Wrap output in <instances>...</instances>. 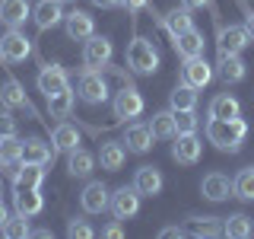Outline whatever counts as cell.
Listing matches in <instances>:
<instances>
[{
    "instance_id": "cell-1",
    "label": "cell",
    "mask_w": 254,
    "mask_h": 239,
    "mask_svg": "<svg viewBox=\"0 0 254 239\" xmlns=\"http://www.w3.org/2000/svg\"><path fill=\"white\" fill-rule=\"evenodd\" d=\"M245 137H248V124L242 118H210L206 121V140L222 153H238Z\"/></svg>"
},
{
    "instance_id": "cell-2",
    "label": "cell",
    "mask_w": 254,
    "mask_h": 239,
    "mask_svg": "<svg viewBox=\"0 0 254 239\" xmlns=\"http://www.w3.org/2000/svg\"><path fill=\"white\" fill-rule=\"evenodd\" d=\"M127 67H130L133 74H143V77L156 74V70H159V51H156V45L149 42V38L137 35L130 45H127Z\"/></svg>"
},
{
    "instance_id": "cell-3",
    "label": "cell",
    "mask_w": 254,
    "mask_h": 239,
    "mask_svg": "<svg viewBox=\"0 0 254 239\" xmlns=\"http://www.w3.org/2000/svg\"><path fill=\"white\" fill-rule=\"evenodd\" d=\"M76 93H79V99H83V102H89V106H99V102L108 99V83H105V77H102L99 70L86 67L83 74H79Z\"/></svg>"
},
{
    "instance_id": "cell-4",
    "label": "cell",
    "mask_w": 254,
    "mask_h": 239,
    "mask_svg": "<svg viewBox=\"0 0 254 239\" xmlns=\"http://www.w3.org/2000/svg\"><path fill=\"white\" fill-rule=\"evenodd\" d=\"M29 54H32V42L16 26H10V32L0 38V58L6 64H19V61H26Z\"/></svg>"
},
{
    "instance_id": "cell-5",
    "label": "cell",
    "mask_w": 254,
    "mask_h": 239,
    "mask_svg": "<svg viewBox=\"0 0 254 239\" xmlns=\"http://www.w3.org/2000/svg\"><path fill=\"white\" fill-rule=\"evenodd\" d=\"M111 54H115V48H111V38L105 35H89L86 38V48H83V64L86 67H92V70H105L108 67V61H111Z\"/></svg>"
},
{
    "instance_id": "cell-6",
    "label": "cell",
    "mask_w": 254,
    "mask_h": 239,
    "mask_svg": "<svg viewBox=\"0 0 254 239\" xmlns=\"http://www.w3.org/2000/svg\"><path fill=\"white\" fill-rule=\"evenodd\" d=\"M203 153V140L194 134H175V143H172V156L178 159L181 166H194Z\"/></svg>"
},
{
    "instance_id": "cell-7",
    "label": "cell",
    "mask_w": 254,
    "mask_h": 239,
    "mask_svg": "<svg viewBox=\"0 0 254 239\" xmlns=\"http://www.w3.org/2000/svg\"><path fill=\"white\" fill-rule=\"evenodd\" d=\"M108 207H111V214H115V220H130L133 214L140 211V191L137 188H118L115 195H111V201H108Z\"/></svg>"
},
{
    "instance_id": "cell-8",
    "label": "cell",
    "mask_w": 254,
    "mask_h": 239,
    "mask_svg": "<svg viewBox=\"0 0 254 239\" xmlns=\"http://www.w3.org/2000/svg\"><path fill=\"white\" fill-rule=\"evenodd\" d=\"M181 80H185L188 86H194V90H203V86L213 80V67L203 61V54L185 58V64H181Z\"/></svg>"
},
{
    "instance_id": "cell-9",
    "label": "cell",
    "mask_w": 254,
    "mask_h": 239,
    "mask_svg": "<svg viewBox=\"0 0 254 239\" xmlns=\"http://www.w3.org/2000/svg\"><path fill=\"white\" fill-rule=\"evenodd\" d=\"M245 61L238 58V54H229V51H219V58H216V70H213V74H216L222 83H242L245 80Z\"/></svg>"
},
{
    "instance_id": "cell-10",
    "label": "cell",
    "mask_w": 254,
    "mask_h": 239,
    "mask_svg": "<svg viewBox=\"0 0 254 239\" xmlns=\"http://www.w3.org/2000/svg\"><path fill=\"white\" fill-rule=\"evenodd\" d=\"M64 29H67V38H73V42H86L89 35H95V22L89 13L83 10H73L64 16Z\"/></svg>"
},
{
    "instance_id": "cell-11",
    "label": "cell",
    "mask_w": 254,
    "mask_h": 239,
    "mask_svg": "<svg viewBox=\"0 0 254 239\" xmlns=\"http://www.w3.org/2000/svg\"><path fill=\"white\" fill-rule=\"evenodd\" d=\"M64 16H67V13L61 10V0H38V3L32 6V19H35V26L42 29V32L45 29H54Z\"/></svg>"
},
{
    "instance_id": "cell-12",
    "label": "cell",
    "mask_w": 254,
    "mask_h": 239,
    "mask_svg": "<svg viewBox=\"0 0 254 239\" xmlns=\"http://www.w3.org/2000/svg\"><path fill=\"white\" fill-rule=\"evenodd\" d=\"M108 201H111V195L102 182H89V185L83 188V195H79V204H83L86 214H102L108 207Z\"/></svg>"
},
{
    "instance_id": "cell-13",
    "label": "cell",
    "mask_w": 254,
    "mask_h": 239,
    "mask_svg": "<svg viewBox=\"0 0 254 239\" xmlns=\"http://www.w3.org/2000/svg\"><path fill=\"white\" fill-rule=\"evenodd\" d=\"M140 112H143V96L133 86H124L115 96V118H137Z\"/></svg>"
},
{
    "instance_id": "cell-14",
    "label": "cell",
    "mask_w": 254,
    "mask_h": 239,
    "mask_svg": "<svg viewBox=\"0 0 254 239\" xmlns=\"http://www.w3.org/2000/svg\"><path fill=\"white\" fill-rule=\"evenodd\" d=\"M254 42L248 35V29L245 26H229V29H219V51H229V54H238L245 51Z\"/></svg>"
},
{
    "instance_id": "cell-15",
    "label": "cell",
    "mask_w": 254,
    "mask_h": 239,
    "mask_svg": "<svg viewBox=\"0 0 254 239\" xmlns=\"http://www.w3.org/2000/svg\"><path fill=\"white\" fill-rule=\"evenodd\" d=\"M200 191H203V198H210V201H226V198L232 195V179L222 175V172H210V175H203Z\"/></svg>"
},
{
    "instance_id": "cell-16",
    "label": "cell",
    "mask_w": 254,
    "mask_h": 239,
    "mask_svg": "<svg viewBox=\"0 0 254 239\" xmlns=\"http://www.w3.org/2000/svg\"><path fill=\"white\" fill-rule=\"evenodd\" d=\"M67 86H70V80H67V70L64 67H42L38 70V90L45 93V99L61 93V90H67Z\"/></svg>"
},
{
    "instance_id": "cell-17",
    "label": "cell",
    "mask_w": 254,
    "mask_h": 239,
    "mask_svg": "<svg viewBox=\"0 0 254 239\" xmlns=\"http://www.w3.org/2000/svg\"><path fill=\"white\" fill-rule=\"evenodd\" d=\"M13 204H16V214H22V217H35V214H42V207H45L38 188H16Z\"/></svg>"
},
{
    "instance_id": "cell-18",
    "label": "cell",
    "mask_w": 254,
    "mask_h": 239,
    "mask_svg": "<svg viewBox=\"0 0 254 239\" xmlns=\"http://www.w3.org/2000/svg\"><path fill=\"white\" fill-rule=\"evenodd\" d=\"M42 182H45V166L22 163L19 159V166H16V172H13V185L16 188H42Z\"/></svg>"
},
{
    "instance_id": "cell-19",
    "label": "cell",
    "mask_w": 254,
    "mask_h": 239,
    "mask_svg": "<svg viewBox=\"0 0 254 239\" xmlns=\"http://www.w3.org/2000/svg\"><path fill=\"white\" fill-rule=\"evenodd\" d=\"M54 153H58V150H54V147H48V143H45V140H38V137L22 140V163H38V166H48V163H54Z\"/></svg>"
},
{
    "instance_id": "cell-20",
    "label": "cell",
    "mask_w": 254,
    "mask_h": 239,
    "mask_svg": "<svg viewBox=\"0 0 254 239\" xmlns=\"http://www.w3.org/2000/svg\"><path fill=\"white\" fill-rule=\"evenodd\" d=\"M133 188L140 191V195H159L162 191V172L156 169V166H140L137 175H133Z\"/></svg>"
},
{
    "instance_id": "cell-21",
    "label": "cell",
    "mask_w": 254,
    "mask_h": 239,
    "mask_svg": "<svg viewBox=\"0 0 254 239\" xmlns=\"http://www.w3.org/2000/svg\"><path fill=\"white\" fill-rule=\"evenodd\" d=\"M29 16H32L29 0H0V19H3L6 26H16V29H19Z\"/></svg>"
},
{
    "instance_id": "cell-22",
    "label": "cell",
    "mask_w": 254,
    "mask_h": 239,
    "mask_svg": "<svg viewBox=\"0 0 254 239\" xmlns=\"http://www.w3.org/2000/svg\"><path fill=\"white\" fill-rule=\"evenodd\" d=\"M124 143L130 153H146L149 147H153V131H149V124H130L124 131Z\"/></svg>"
},
{
    "instance_id": "cell-23",
    "label": "cell",
    "mask_w": 254,
    "mask_h": 239,
    "mask_svg": "<svg viewBox=\"0 0 254 239\" xmlns=\"http://www.w3.org/2000/svg\"><path fill=\"white\" fill-rule=\"evenodd\" d=\"M92 166H95V156L89 153V150H83V147H73V150H70L67 172L73 175V179H86V175L92 172Z\"/></svg>"
},
{
    "instance_id": "cell-24",
    "label": "cell",
    "mask_w": 254,
    "mask_h": 239,
    "mask_svg": "<svg viewBox=\"0 0 254 239\" xmlns=\"http://www.w3.org/2000/svg\"><path fill=\"white\" fill-rule=\"evenodd\" d=\"M175 51H178L181 58H197V54H203V35L197 29H188V32H181V35H175Z\"/></svg>"
},
{
    "instance_id": "cell-25",
    "label": "cell",
    "mask_w": 254,
    "mask_h": 239,
    "mask_svg": "<svg viewBox=\"0 0 254 239\" xmlns=\"http://www.w3.org/2000/svg\"><path fill=\"white\" fill-rule=\"evenodd\" d=\"M124 159H127V150H124V143H115V140L102 143V150H99V163H102V169H108V172H118V169L124 166Z\"/></svg>"
},
{
    "instance_id": "cell-26",
    "label": "cell",
    "mask_w": 254,
    "mask_h": 239,
    "mask_svg": "<svg viewBox=\"0 0 254 239\" xmlns=\"http://www.w3.org/2000/svg\"><path fill=\"white\" fill-rule=\"evenodd\" d=\"M0 102L6 109H29V99H26V90H22L19 80H6L0 86Z\"/></svg>"
},
{
    "instance_id": "cell-27",
    "label": "cell",
    "mask_w": 254,
    "mask_h": 239,
    "mask_svg": "<svg viewBox=\"0 0 254 239\" xmlns=\"http://www.w3.org/2000/svg\"><path fill=\"white\" fill-rule=\"evenodd\" d=\"M242 115V106H238L235 96L229 93H219L216 99L210 102V118H238Z\"/></svg>"
},
{
    "instance_id": "cell-28",
    "label": "cell",
    "mask_w": 254,
    "mask_h": 239,
    "mask_svg": "<svg viewBox=\"0 0 254 239\" xmlns=\"http://www.w3.org/2000/svg\"><path fill=\"white\" fill-rule=\"evenodd\" d=\"M149 131H153V137H162V140H169L178 134V124H175V112H156L153 115V121H149Z\"/></svg>"
},
{
    "instance_id": "cell-29",
    "label": "cell",
    "mask_w": 254,
    "mask_h": 239,
    "mask_svg": "<svg viewBox=\"0 0 254 239\" xmlns=\"http://www.w3.org/2000/svg\"><path fill=\"white\" fill-rule=\"evenodd\" d=\"M73 102H76V93L70 90H61V93H54V96H48V109H51V115L54 118H67L70 112H73Z\"/></svg>"
},
{
    "instance_id": "cell-30",
    "label": "cell",
    "mask_w": 254,
    "mask_h": 239,
    "mask_svg": "<svg viewBox=\"0 0 254 239\" xmlns=\"http://www.w3.org/2000/svg\"><path fill=\"white\" fill-rule=\"evenodd\" d=\"M254 233V223L251 217H245V214H232L226 223H222V236H232V239H248Z\"/></svg>"
},
{
    "instance_id": "cell-31",
    "label": "cell",
    "mask_w": 254,
    "mask_h": 239,
    "mask_svg": "<svg viewBox=\"0 0 254 239\" xmlns=\"http://www.w3.org/2000/svg\"><path fill=\"white\" fill-rule=\"evenodd\" d=\"M169 102H172V112L197 109V90H194V86H188V83H181V86H175V90H172Z\"/></svg>"
},
{
    "instance_id": "cell-32",
    "label": "cell",
    "mask_w": 254,
    "mask_h": 239,
    "mask_svg": "<svg viewBox=\"0 0 254 239\" xmlns=\"http://www.w3.org/2000/svg\"><path fill=\"white\" fill-rule=\"evenodd\" d=\"M51 143H54V150H67V153H70V150L79 143V131L73 124H58L51 131Z\"/></svg>"
},
{
    "instance_id": "cell-33",
    "label": "cell",
    "mask_w": 254,
    "mask_h": 239,
    "mask_svg": "<svg viewBox=\"0 0 254 239\" xmlns=\"http://www.w3.org/2000/svg\"><path fill=\"white\" fill-rule=\"evenodd\" d=\"M232 195L242 198V201H254V166L242 169V172L232 179Z\"/></svg>"
},
{
    "instance_id": "cell-34",
    "label": "cell",
    "mask_w": 254,
    "mask_h": 239,
    "mask_svg": "<svg viewBox=\"0 0 254 239\" xmlns=\"http://www.w3.org/2000/svg\"><path fill=\"white\" fill-rule=\"evenodd\" d=\"M22 159V140H16V134L13 137H0V166H13V163H19Z\"/></svg>"
},
{
    "instance_id": "cell-35",
    "label": "cell",
    "mask_w": 254,
    "mask_h": 239,
    "mask_svg": "<svg viewBox=\"0 0 254 239\" xmlns=\"http://www.w3.org/2000/svg\"><path fill=\"white\" fill-rule=\"evenodd\" d=\"M165 29L172 32V38L181 35V32H188V29H194V26H190V10H188V6H181V10H172L169 16H165Z\"/></svg>"
},
{
    "instance_id": "cell-36",
    "label": "cell",
    "mask_w": 254,
    "mask_h": 239,
    "mask_svg": "<svg viewBox=\"0 0 254 239\" xmlns=\"http://www.w3.org/2000/svg\"><path fill=\"white\" fill-rule=\"evenodd\" d=\"M3 236H6V239H22V236H32L29 217H22V214H16V217H6V223H3Z\"/></svg>"
},
{
    "instance_id": "cell-37",
    "label": "cell",
    "mask_w": 254,
    "mask_h": 239,
    "mask_svg": "<svg viewBox=\"0 0 254 239\" xmlns=\"http://www.w3.org/2000/svg\"><path fill=\"white\" fill-rule=\"evenodd\" d=\"M175 124H178V134H194L200 121H197L194 109H185V112H175Z\"/></svg>"
},
{
    "instance_id": "cell-38",
    "label": "cell",
    "mask_w": 254,
    "mask_h": 239,
    "mask_svg": "<svg viewBox=\"0 0 254 239\" xmlns=\"http://www.w3.org/2000/svg\"><path fill=\"white\" fill-rule=\"evenodd\" d=\"M190 233L194 236H222V227L216 223V217H200V220H194Z\"/></svg>"
},
{
    "instance_id": "cell-39",
    "label": "cell",
    "mask_w": 254,
    "mask_h": 239,
    "mask_svg": "<svg viewBox=\"0 0 254 239\" xmlns=\"http://www.w3.org/2000/svg\"><path fill=\"white\" fill-rule=\"evenodd\" d=\"M67 236H70V239H92V236H95V230H92L83 217H76V220H70Z\"/></svg>"
},
{
    "instance_id": "cell-40",
    "label": "cell",
    "mask_w": 254,
    "mask_h": 239,
    "mask_svg": "<svg viewBox=\"0 0 254 239\" xmlns=\"http://www.w3.org/2000/svg\"><path fill=\"white\" fill-rule=\"evenodd\" d=\"M16 134V118L10 112H0V137H13Z\"/></svg>"
},
{
    "instance_id": "cell-41",
    "label": "cell",
    "mask_w": 254,
    "mask_h": 239,
    "mask_svg": "<svg viewBox=\"0 0 254 239\" xmlns=\"http://www.w3.org/2000/svg\"><path fill=\"white\" fill-rule=\"evenodd\" d=\"M102 236L105 239H121L124 236V230H121V223H108L105 230H102Z\"/></svg>"
},
{
    "instance_id": "cell-42",
    "label": "cell",
    "mask_w": 254,
    "mask_h": 239,
    "mask_svg": "<svg viewBox=\"0 0 254 239\" xmlns=\"http://www.w3.org/2000/svg\"><path fill=\"white\" fill-rule=\"evenodd\" d=\"M121 6H124V10H130V13H140L143 6H146V0H121Z\"/></svg>"
},
{
    "instance_id": "cell-43",
    "label": "cell",
    "mask_w": 254,
    "mask_h": 239,
    "mask_svg": "<svg viewBox=\"0 0 254 239\" xmlns=\"http://www.w3.org/2000/svg\"><path fill=\"white\" fill-rule=\"evenodd\" d=\"M159 236H162V239H175V236H185V230H181V227H165Z\"/></svg>"
},
{
    "instance_id": "cell-44",
    "label": "cell",
    "mask_w": 254,
    "mask_h": 239,
    "mask_svg": "<svg viewBox=\"0 0 254 239\" xmlns=\"http://www.w3.org/2000/svg\"><path fill=\"white\" fill-rule=\"evenodd\" d=\"M95 6H102V10H111V6H121V0H92Z\"/></svg>"
},
{
    "instance_id": "cell-45",
    "label": "cell",
    "mask_w": 254,
    "mask_h": 239,
    "mask_svg": "<svg viewBox=\"0 0 254 239\" xmlns=\"http://www.w3.org/2000/svg\"><path fill=\"white\" fill-rule=\"evenodd\" d=\"M210 0H181V6H188V10H197V6H206Z\"/></svg>"
},
{
    "instance_id": "cell-46",
    "label": "cell",
    "mask_w": 254,
    "mask_h": 239,
    "mask_svg": "<svg viewBox=\"0 0 254 239\" xmlns=\"http://www.w3.org/2000/svg\"><path fill=\"white\" fill-rule=\"evenodd\" d=\"M245 29H248V35L254 38V13H248V16H245Z\"/></svg>"
},
{
    "instance_id": "cell-47",
    "label": "cell",
    "mask_w": 254,
    "mask_h": 239,
    "mask_svg": "<svg viewBox=\"0 0 254 239\" xmlns=\"http://www.w3.org/2000/svg\"><path fill=\"white\" fill-rule=\"evenodd\" d=\"M6 217H10V214H6V207H3V201H0V233H3V223H6Z\"/></svg>"
},
{
    "instance_id": "cell-48",
    "label": "cell",
    "mask_w": 254,
    "mask_h": 239,
    "mask_svg": "<svg viewBox=\"0 0 254 239\" xmlns=\"http://www.w3.org/2000/svg\"><path fill=\"white\" fill-rule=\"evenodd\" d=\"M61 3H76V0H61Z\"/></svg>"
},
{
    "instance_id": "cell-49",
    "label": "cell",
    "mask_w": 254,
    "mask_h": 239,
    "mask_svg": "<svg viewBox=\"0 0 254 239\" xmlns=\"http://www.w3.org/2000/svg\"><path fill=\"white\" fill-rule=\"evenodd\" d=\"M0 195H3V179H0Z\"/></svg>"
}]
</instances>
